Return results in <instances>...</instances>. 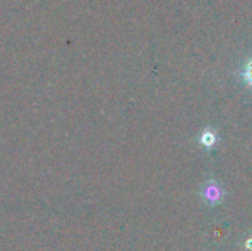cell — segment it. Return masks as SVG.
<instances>
[{
	"mask_svg": "<svg viewBox=\"0 0 252 251\" xmlns=\"http://www.w3.org/2000/svg\"><path fill=\"white\" fill-rule=\"evenodd\" d=\"M219 139H220V138H219V135L216 133V130H213L211 127H207V129L201 133L198 142H199V145H201L205 151H211V149L217 145Z\"/></svg>",
	"mask_w": 252,
	"mask_h": 251,
	"instance_id": "cell-1",
	"label": "cell"
},
{
	"mask_svg": "<svg viewBox=\"0 0 252 251\" xmlns=\"http://www.w3.org/2000/svg\"><path fill=\"white\" fill-rule=\"evenodd\" d=\"M221 195H223V191H221V188L219 186V183H216V182H208V183L205 185V188H204V197H205V200L216 203V201H219V200L221 198Z\"/></svg>",
	"mask_w": 252,
	"mask_h": 251,
	"instance_id": "cell-2",
	"label": "cell"
},
{
	"mask_svg": "<svg viewBox=\"0 0 252 251\" xmlns=\"http://www.w3.org/2000/svg\"><path fill=\"white\" fill-rule=\"evenodd\" d=\"M241 78L244 80V83L247 84V87L252 89V58L248 59L242 68H241Z\"/></svg>",
	"mask_w": 252,
	"mask_h": 251,
	"instance_id": "cell-3",
	"label": "cell"
}]
</instances>
